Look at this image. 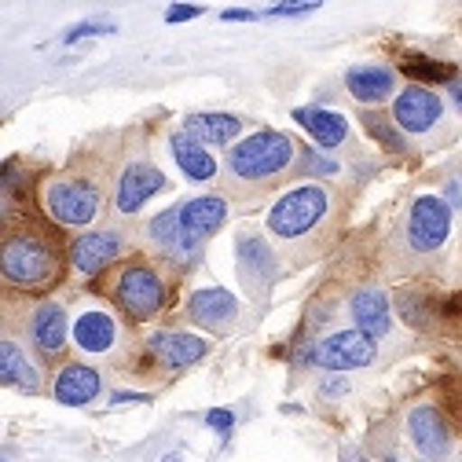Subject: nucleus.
Listing matches in <instances>:
<instances>
[{
  "label": "nucleus",
  "mask_w": 462,
  "mask_h": 462,
  "mask_svg": "<svg viewBox=\"0 0 462 462\" xmlns=\"http://www.w3.org/2000/svg\"><path fill=\"white\" fill-rule=\"evenodd\" d=\"M0 378H5V385H19L23 393L37 389V374H33V367L26 364V356L19 353V345L12 337L0 341Z\"/></svg>",
  "instance_id": "b1692460"
},
{
  "label": "nucleus",
  "mask_w": 462,
  "mask_h": 462,
  "mask_svg": "<svg viewBox=\"0 0 462 462\" xmlns=\"http://www.w3.org/2000/svg\"><path fill=\"white\" fill-rule=\"evenodd\" d=\"M44 202H48V209H51L55 220H60V224H74V227L78 224H88L96 217V209H99V195L85 180L51 184L48 195H44Z\"/></svg>",
  "instance_id": "423d86ee"
},
{
  "label": "nucleus",
  "mask_w": 462,
  "mask_h": 462,
  "mask_svg": "<svg viewBox=\"0 0 462 462\" xmlns=\"http://www.w3.org/2000/svg\"><path fill=\"white\" fill-rule=\"evenodd\" d=\"M440 312H444L448 319H458V316H462V294H451V298L444 301V309H440Z\"/></svg>",
  "instance_id": "473e14b6"
},
{
  "label": "nucleus",
  "mask_w": 462,
  "mask_h": 462,
  "mask_svg": "<svg viewBox=\"0 0 462 462\" xmlns=\"http://www.w3.org/2000/svg\"><path fill=\"white\" fill-rule=\"evenodd\" d=\"M243 122L236 114H191L188 118V133L199 140V143H231L239 136Z\"/></svg>",
  "instance_id": "4be33fe9"
},
{
  "label": "nucleus",
  "mask_w": 462,
  "mask_h": 462,
  "mask_svg": "<svg viewBox=\"0 0 462 462\" xmlns=\"http://www.w3.org/2000/svg\"><path fill=\"white\" fill-rule=\"evenodd\" d=\"M305 162H309V169H312V172H319V177H330V172L337 169L330 158H319V154H312V151H309V158H305Z\"/></svg>",
  "instance_id": "2f4dec72"
},
{
  "label": "nucleus",
  "mask_w": 462,
  "mask_h": 462,
  "mask_svg": "<svg viewBox=\"0 0 462 462\" xmlns=\"http://www.w3.org/2000/svg\"><path fill=\"white\" fill-rule=\"evenodd\" d=\"M393 118H396L400 129H408V133H426V129L437 125V118H440V99H437L433 92L411 85V88H403V92L396 96Z\"/></svg>",
  "instance_id": "9d476101"
},
{
  "label": "nucleus",
  "mask_w": 462,
  "mask_h": 462,
  "mask_svg": "<svg viewBox=\"0 0 462 462\" xmlns=\"http://www.w3.org/2000/svg\"><path fill=\"white\" fill-rule=\"evenodd\" d=\"M151 239L172 257V261H195L199 254L188 246V239H184V231H180V209H165L162 217H154L151 220Z\"/></svg>",
  "instance_id": "6ab92c4d"
},
{
  "label": "nucleus",
  "mask_w": 462,
  "mask_h": 462,
  "mask_svg": "<svg viewBox=\"0 0 462 462\" xmlns=\"http://www.w3.org/2000/svg\"><path fill=\"white\" fill-rule=\"evenodd\" d=\"M165 188V172H158L147 162H136L122 172V184H118V209L122 213H136L151 195H158Z\"/></svg>",
  "instance_id": "9b49d317"
},
{
  "label": "nucleus",
  "mask_w": 462,
  "mask_h": 462,
  "mask_svg": "<svg viewBox=\"0 0 462 462\" xmlns=\"http://www.w3.org/2000/svg\"><path fill=\"white\" fill-rule=\"evenodd\" d=\"M202 8L199 5H172V8H165V23H188V19H195Z\"/></svg>",
  "instance_id": "c85d7f7f"
},
{
  "label": "nucleus",
  "mask_w": 462,
  "mask_h": 462,
  "mask_svg": "<svg viewBox=\"0 0 462 462\" xmlns=\"http://www.w3.org/2000/svg\"><path fill=\"white\" fill-rule=\"evenodd\" d=\"M239 312V301L231 298L224 286H209V291H195L191 301H188V316L199 323V327H209V330H220L236 319Z\"/></svg>",
  "instance_id": "ddd939ff"
},
{
  "label": "nucleus",
  "mask_w": 462,
  "mask_h": 462,
  "mask_svg": "<svg viewBox=\"0 0 462 462\" xmlns=\"http://www.w3.org/2000/svg\"><path fill=\"white\" fill-rule=\"evenodd\" d=\"M349 312L356 319V330H364L367 337H382L389 330V305H385V294L378 286H367V291H356L353 301H349Z\"/></svg>",
  "instance_id": "dca6fc26"
},
{
  "label": "nucleus",
  "mask_w": 462,
  "mask_h": 462,
  "mask_svg": "<svg viewBox=\"0 0 462 462\" xmlns=\"http://www.w3.org/2000/svg\"><path fill=\"white\" fill-rule=\"evenodd\" d=\"M408 430H411L415 448L426 458H444L451 451V430H448L444 415L437 408H430V403H419V408L408 415Z\"/></svg>",
  "instance_id": "1a4fd4ad"
},
{
  "label": "nucleus",
  "mask_w": 462,
  "mask_h": 462,
  "mask_svg": "<svg viewBox=\"0 0 462 462\" xmlns=\"http://www.w3.org/2000/svg\"><path fill=\"white\" fill-rule=\"evenodd\" d=\"M114 337H118V327H114V319L106 312H99V309L81 312L78 323H74V341H78V349H85V353L114 349Z\"/></svg>",
  "instance_id": "f3484780"
},
{
  "label": "nucleus",
  "mask_w": 462,
  "mask_h": 462,
  "mask_svg": "<svg viewBox=\"0 0 462 462\" xmlns=\"http://www.w3.org/2000/svg\"><path fill=\"white\" fill-rule=\"evenodd\" d=\"M60 272V261H55L51 246L41 239V236H12L5 243V279L15 282V286H44L55 279Z\"/></svg>",
  "instance_id": "f03ea898"
},
{
  "label": "nucleus",
  "mask_w": 462,
  "mask_h": 462,
  "mask_svg": "<svg viewBox=\"0 0 462 462\" xmlns=\"http://www.w3.org/2000/svg\"><path fill=\"white\" fill-rule=\"evenodd\" d=\"M448 227H451V209L437 199V195H422L411 206L408 217V239L415 250H437L448 239Z\"/></svg>",
  "instance_id": "0eeeda50"
},
{
  "label": "nucleus",
  "mask_w": 462,
  "mask_h": 462,
  "mask_svg": "<svg viewBox=\"0 0 462 462\" xmlns=\"http://www.w3.org/2000/svg\"><path fill=\"white\" fill-rule=\"evenodd\" d=\"M30 334L44 356H55L67 345V316L60 305H41L30 319Z\"/></svg>",
  "instance_id": "a211bd4d"
},
{
  "label": "nucleus",
  "mask_w": 462,
  "mask_h": 462,
  "mask_svg": "<svg viewBox=\"0 0 462 462\" xmlns=\"http://www.w3.org/2000/svg\"><path fill=\"white\" fill-rule=\"evenodd\" d=\"M448 92H451V99H455V103H458V110H462V78H458V81H451V85H448Z\"/></svg>",
  "instance_id": "c9c22d12"
},
{
  "label": "nucleus",
  "mask_w": 462,
  "mask_h": 462,
  "mask_svg": "<svg viewBox=\"0 0 462 462\" xmlns=\"http://www.w3.org/2000/svg\"><path fill=\"white\" fill-rule=\"evenodd\" d=\"M393 81L396 78L385 67H356V70H349V78H345V85H349V92L360 103H382L393 92Z\"/></svg>",
  "instance_id": "5701e85b"
},
{
  "label": "nucleus",
  "mask_w": 462,
  "mask_h": 462,
  "mask_svg": "<svg viewBox=\"0 0 462 462\" xmlns=\"http://www.w3.org/2000/svg\"><path fill=\"white\" fill-rule=\"evenodd\" d=\"M294 122L312 136L316 147H337L345 140V133H349V125H345L341 114L323 110V106H298L294 110Z\"/></svg>",
  "instance_id": "4468645a"
},
{
  "label": "nucleus",
  "mask_w": 462,
  "mask_h": 462,
  "mask_svg": "<svg viewBox=\"0 0 462 462\" xmlns=\"http://www.w3.org/2000/svg\"><path fill=\"white\" fill-rule=\"evenodd\" d=\"M323 393H327V396L345 393V378H327V382H323Z\"/></svg>",
  "instance_id": "f704fd0d"
},
{
  "label": "nucleus",
  "mask_w": 462,
  "mask_h": 462,
  "mask_svg": "<svg viewBox=\"0 0 462 462\" xmlns=\"http://www.w3.org/2000/svg\"><path fill=\"white\" fill-rule=\"evenodd\" d=\"M206 422H209V426H213V430L224 437V433L231 430V422H236V415H231V411H224V408H213V411L206 415Z\"/></svg>",
  "instance_id": "c756f323"
},
{
  "label": "nucleus",
  "mask_w": 462,
  "mask_h": 462,
  "mask_svg": "<svg viewBox=\"0 0 462 462\" xmlns=\"http://www.w3.org/2000/svg\"><path fill=\"white\" fill-rule=\"evenodd\" d=\"M400 74L403 78H415V81H455V70L448 63H437V60H426V55H408L400 63Z\"/></svg>",
  "instance_id": "393cba45"
},
{
  "label": "nucleus",
  "mask_w": 462,
  "mask_h": 462,
  "mask_svg": "<svg viewBox=\"0 0 462 462\" xmlns=\"http://www.w3.org/2000/svg\"><path fill=\"white\" fill-rule=\"evenodd\" d=\"M301 360L327 367V371H356L374 360V337H367L364 330H337V334L316 341L312 349H305Z\"/></svg>",
  "instance_id": "20e7f679"
},
{
  "label": "nucleus",
  "mask_w": 462,
  "mask_h": 462,
  "mask_svg": "<svg viewBox=\"0 0 462 462\" xmlns=\"http://www.w3.org/2000/svg\"><path fill=\"white\" fill-rule=\"evenodd\" d=\"M220 19H224V23H250V19H257V15H254V12H243V8H236V12H224Z\"/></svg>",
  "instance_id": "72a5a7b5"
},
{
  "label": "nucleus",
  "mask_w": 462,
  "mask_h": 462,
  "mask_svg": "<svg viewBox=\"0 0 462 462\" xmlns=\"http://www.w3.org/2000/svg\"><path fill=\"white\" fill-rule=\"evenodd\" d=\"M364 125H367V129L378 136V143H385L389 151H400V147H403V143L396 140V133H393V129H389V125L378 118V114H364Z\"/></svg>",
  "instance_id": "cd10ccee"
},
{
  "label": "nucleus",
  "mask_w": 462,
  "mask_h": 462,
  "mask_svg": "<svg viewBox=\"0 0 462 462\" xmlns=\"http://www.w3.org/2000/svg\"><path fill=\"white\" fill-rule=\"evenodd\" d=\"M327 213V191L316 188V184H305V188H294L286 191L272 213H268V227L275 231L279 239H298L305 231H312Z\"/></svg>",
  "instance_id": "7ed1b4c3"
},
{
  "label": "nucleus",
  "mask_w": 462,
  "mask_h": 462,
  "mask_svg": "<svg viewBox=\"0 0 462 462\" xmlns=\"http://www.w3.org/2000/svg\"><path fill=\"white\" fill-rule=\"evenodd\" d=\"M114 254H118V239H114V236H99V231H96V236H81L74 243L70 261H74L78 272L96 275L99 268H106V261H114Z\"/></svg>",
  "instance_id": "412c9836"
},
{
  "label": "nucleus",
  "mask_w": 462,
  "mask_h": 462,
  "mask_svg": "<svg viewBox=\"0 0 462 462\" xmlns=\"http://www.w3.org/2000/svg\"><path fill=\"white\" fill-rule=\"evenodd\" d=\"M99 374L85 364H70L60 371V378H55V400L67 403V408H81V403L96 400L99 396Z\"/></svg>",
  "instance_id": "2eb2a0df"
},
{
  "label": "nucleus",
  "mask_w": 462,
  "mask_h": 462,
  "mask_svg": "<svg viewBox=\"0 0 462 462\" xmlns=\"http://www.w3.org/2000/svg\"><path fill=\"white\" fill-rule=\"evenodd\" d=\"M291 158H294V143L282 133H254L231 151L227 169L236 172L239 180H264L291 165Z\"/></svg>",
  "instance_id": "f257e3e1"
},
{
  "label": "nucleus",
  "mask_w": 462,
  "mask_h": 462,
  "mask_svg": "<svg viewBox=\"0 0 462 462\" xmlns=\"http://www.w3.org/2000/svg\"><path fill=\"white\" fill-rule=\"evenodd\" d=\"M319 5H275V8H268V15H309Z\"/></svg>",
  "instance_id": "7c9ffc66"
},
{
  "label": "nucleus",
  "mask_w": 462,
  "mask_h": 462,
  "mask_svg": "<svg viewBox=\"0 0 462 462\" xmlns=\"http://www.w3.org/2000/svg\"><path fill=\"white\" fill-rule=\"evenodd\" d=\"M396 305H400V316H403V319H408V323H415V327H422V309H430V301H426L422 294L403 291V294L396 298Z\"/></svg>",
  "instance_id": "a878e982"
},
{
  "label": "nucleus",
  "mask_w": 462,
  "mask_h": 462,
  "mask_svg": "<svg viewBox=\"0 0 462 462\" xmlns=\"http://www.w3.org/2000/svg\"><path fill=\"white\" fill-rule=\"evenodd\" d=\"M172 158H177V165L188 172L191 180H209L213 172H217L213 154H209L206 143H199L191 133H177V136H172Z\"/></svg>",
  "instance_id": "aec40b11"
},
{
  "label": "nucleus",
  "mask_w": 462,
  "mask_h": 462,
  "mask_svg": "<svg viewBox=\"0 0 462 462\" xmlns=\"http://www.w3.org/2000/svg\"><path fill=\"white\" fill-rule=\"evenodd\" d=\"M224 217H227V202L220 195H202V199H191V202L180 206V231H184V239L195 254L224 224Z\"/></svg>",
  "instance_id": "6e6552de"
},
{
  "label": "nucleus",
  "mask_w": 462,
  "mask_h": 462,
  "mask_svg": "<svg viewBox=\"0 0 462 462\" xmlns=\"http://www.w3.org/2000/svg\"><path fill=\"white\" fill-rule=\"evenodd\" d=\"M151 353L165 367H191L209 353V341H202L195 334H180V330H162L151 337Z\"/></svg>",
  "instance_id": "f8f14e48"
},
{
  "label": "nucleus",
  "mask_w": 462,
  "mask_h": 462,
  "mask_svg": "<svg viewBox=\"0 0 462 462\" xmlns=\"http://www.w3.org/2000/svg\"><path fill=\"white\" fill-rule=\"evenodd\" d=\"M118 305L133 316V319H151L162 312L165 305V282L143 268V264H129L118 275Z\"/></svg>",
  "instance_id": "39448f33"
},
{
  "label": "nucleus",
  "mask_w": 462,
  "mask_h": 462,
  "mask_svg": "<svg viewBox=\"0 0 462 462\" xmlns=\"http://www.w3.org/2000/svg\"><path fill=\"white\" fill-rule=\"evenodd\" d=\"M99 33H114V23H106V19H88V23H78V26H70V30L63 33V41H67V44H74V41L99 37Z\"/></svg>",
  "instance_id": "bb28decb"
}]
</instances>
